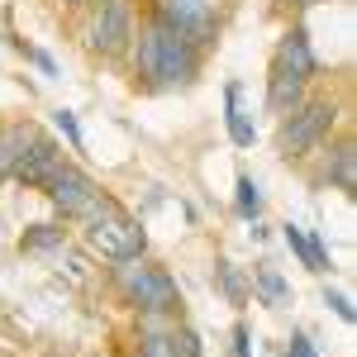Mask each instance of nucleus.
Wrapping results in <instances>:
<instances>
[{
    "label": "nucleus",
    "instance_id": "f257e3e1",
    "mask_svg": "<svg viewBox=\"0 0 357 357\" xmlns=\"http://www.w3.org/2000/svg\"><path fill=\"white\" fill-rule=\"evenodd\" d=\"M124 57H129L134 86H143V91H186L200 82V67H205V53L186 33L162 24L153 10H148V20H138V33Z\"/></svg>",
    "mask_w": 357,
    "mask_h": 357
},
{
    "label": "nucleus",
    "instance_id": "f03ea898",
    "mask_svg": "<svg viewBox=\"0 0 357 357\" xmlns=\"http://www.w3.org/2000/svg\"><path fill=\"white\" fill-rule=\"evenodd\" d=\"M110 286L124 310L134 314H158V319H181L186 296H181V281L167 262L153 257H134V262H114L110 267Z\"/></svg>",
    "mask_w": 357,
    "mask_h": 357
},
{
    "label": "nucleus",
    "instance_id": "7ed1b4c3",
    "mask_svg": "<svg viewBox=\"0 0 357 357\" xmlns=\"http://www.w3.org/2000/svg\"><path fill=\"white\" fill-rule=\"evenodd\" d=\"M338 119H343V105H338L333 96H314V91H310L305 105H296L291 114L276 119V153H281L286 162H310V158L333 138Z\"/></svg>",
    "mask_w": 357,
    "mask_h": 357
},
{
    "label": "nucleus",
    "instance_id": "20e7f679",
    "mask_svg": "<svg viewBox=\"0 0 357 357\" xmlns=\"http://www.w3.org/2000/svg\"><path fill=\"white\" fill-rule=\"evenodd\" d=\"M77 238L91 257H100V262H134V257H148V229L138 215L129 210H114L105 220H86L77 224Z\"/></svg>",
    "mask_w": 357,
    "mask_h": 357
},
{
    "label": "nucleus",
    "instance_id": "39448f33",
    "mask_svg": "<svg viewBox=\"0 0 357 357\" xmlns=\"http://www.w3.org/2000/svg\"><path fill=\"white\" fill-rule=\"evenodd\" d=\"M138 33V5L134 0H91L86 5V53L105 57V62H119V57L129 53V43H134Z\"/></svg>",
    "mask_w": 357,
    "mask_h": 357
},
{
    "label": "nucleus",
    "instance_id": "423d86ee",
    "mask_svg": "<svg viewBox=\"0 0 357 357\" xmlns=\"http://www.w3.org/2000/svg\"><path fill=\"white\" fill-rule=\"evenodd\" d=\"M153 15L172 24L176 33H186L200 53H210L220 43V29H224V15L215 0H153Z\"/></svg>",
    "mask_w": 357,
    "mask_h": 357
},
{
    "label": "nucleus",
    "instance_id": "0eeeda50",
    "mask_svg": "<svg viewBox=\"0 0 357 357\" xmlns=\"http://www.w3.org/2000/svg\"><path fill=\"white\" fill-rule=\"evenodd\" d=\"M96 191H100V181H96V176H91L82 162H72V158H67V162H62L53 176L43 181V191H38V195H43L48 205H53L57 220L77 224V220H82V210L91 205V195H96Z\"/></svg>",
    "mask_w": 357,
    "mask_h": 357
},
{
    "label": "nucleus",
    "instance_id": "6e6552de",
    "mask_svg": "<svg viewBox=\"0 0 357 357\" xmlns=\"http://www.w3.org/2000/svg\"><path fill=\"white\" fill-rule=\"evenodd\" d=\"M272 67H281V72H291V77H301V82H310V86L319 82V72H324V57L314 53L305 20H296V24L281 29V38H276V48H272Z\"/></svg>",
    "mask_w": 357,
    "mask_h": 357
},
{
    "label": "nucleus",
    "instance_id": "1a4fd4ad",
    "mask_svg": "<svg viewBox=\"0 0 357 357\" xmlns=\"http://www.w3.org/2000/svg\"><path fill=\"white\" fill-rule=\"evenodd\" d=\"M319 167H314V186L324 191H343V195H353L357 191V138L353 134H338V138H329L319 153Z\"/></svg>",
    "mask_w": 357,
    "mask_h": 357
},
{
    "label": "nucleus",
    "instance_id": "9d476101",
    "mask_svg": "<svg viewBox=\"0 0 357 357\" xmlns=\"http://www.w3.org/2000/svg\"><path fill=\"white\" fill-rule=\"evenodd\" d=\"M67 162V153H62V138H53V134H38L33 143H29V153L20 158V167H15V186L20 191H43V181L53 176L57 167Z\"/></svg>",
    "mask_w": 357,
    "mask_h": 357
},
{
    "label": "nucleus",
    "instance_id": "9b49d317",
    "mask_svg": "<svg viewBox=\"0 0 357 357\" xmlns=\"http://www.w3.org/2000/svg\"><path fill=\"white\" fill-rule=\"evenodd\" d=\"M43 134V124L38 119H29V114H15V119H0V186L15 176V167L20 158L29 153V143Z\"/></svg>",
    "mask_w": 357,
    "mask_h": 357
},
{
    "label": "nucleus",
    "instance_id": "f8f14e48",
    "mask_svg": "<svg viewBox=\"0 0 357 357\" xmlns=\"http://www.w3.org/2000/svg\"><path fill=\"white\" fill-rule=\"evenodd\" d=\"M248 286H252V301L262 305V310H291V305H296L291 281H286L281 267H272L267 257H257V262L248 267Z\"/></svg>",
    "mask_w": 357,
    "mask_h": 357
},
{
    "label": "nucleus",
    "instance_id": "ddd939ff",
    "mask_svg": "<svg viewBox=\"0 0 357 357\" xmlns=\"http://www.w3.org/2000/svg\"><path fill=\"white\" fill-rule=\"evenodd\" d=\"M305 96H310V82L281 72V67H267V86H262V105H267V114L281 119V114H291L296 105H305Z\"/></svg>",
    "mask_w": 357,
    "mask_h": 357
},
{
    "label": "nucleus",
    "instance_id": "4468645a",
    "mask_svg": "<svg viewBox=\"0 0 357 357\" xmlns=\"http://www.w3.org/2000/svg\"><path fill=\"white\" fill-rule=\"evenodd\" d=\"M62 248H72L67 220H38L20 234V252H29V257H57Z\"/></svg>",
    "mask_w": 357,
    "mask_h": 357
},
{
    "label": "nucleus",
    "instance_id": "2eb2a0df",
    "mask_svg": "<svg viewBox=\"0 0 357 357\" xmlns=\"http://www.w3.org/2000/svg\"><path fill=\"white\" fill-rule=\"evenodd\" d=\"M224 134L234 148H252L257 143V124L243 110V82H224Z\"/></svg>",
    "mask_w": 357,
    "mask_h": 357
},
{
    "label": "nucleus",
    "instance_id": "dca6fc26",
    "mask_svg": "<svg viewBox=\"0 0 357 357\" xmlns=\"http://www.w3.org/2000/svg\"><path fill=\"white\" fill-rule=\"evenodd\" d=\"M215 291L224 296V305H234V310H248L252 301V286H248V267H238L234 257H215Z\"/></svg>",
    "mask_w": 357,
    "mask_h": 357
},
{
    "label": "nucleus",
    "instance_id": "f3484780",
    "mask_svg": "<svg viewBox=\"0 0 357 357\" xmlns=\"http://www.w3.org/2000/svg\"><path fill=\"white\" fill-rule=\"evenodd\" d=\"M262 210H267L262 186H257L248 172H238V176H234V215H238L243 224H252V220H262Z\"/></svg>",
    "mask_w": 357,
    "mask_h": 357
},
{
    "label": "nucleus",
    "instance_id": "a211bd4d",
    "mask_svg": "<svg viewBox=\"0 0 357 357\" xmlns=\"http://www.w3.org/2000/svg\"><path fill=\"white\" fill-rule=\"evenodd\" d=\"M53 129H57V138H67V153H86V134H82V119H77V110L57 105V110H53Z\"/></svg>",
    "mask_w": 357,
    "mask_h": 357
},
{
    "label": "nucleus",
    "instance_id": "6ab92c4d",
    "mask_svg": "<svg viewBox=\"0 0 357 357\" xmlns=\"http://www.w3.org/2000/svg\"><path fill=\"white\" fill-rule=\"evenodd\" d=\"M281 243L291 248V257H296L305 272H310V243H305V229H301V224H291V220L281 224Z\"/></svg>",
    "mask_w": 357,
    "mask_h": 357
},
{
    "label": "nucleus",
    "instance_id": "aec40b11",
    "mask_svg": "<svg viewBox=\"0 0 357 357\" xmlns=\"http://www.w3.org/2000/svg\"><path fill=\"white\" fill-rule=\"evenodd\" d=\"M324 310H333V319H343V324H353V319H357L348 291H338V286H324Z\"/></svg>",
    "mask_w": 357,
    "mask_h": 357
},
{
    "label": "nucleus",
    "instance_id": "412c9836",
    "mask_svg": "<svg viewBox=\"0 0 357 357\" xmlns=\"http://www.w3.org/2000/svg\"><path fill=\"white\" fill-rule=\"evenodd\" d=\"M281 357H319V348H314V338H310V329H291V338H286V348H281Z\"/></svg>",
    "mask_w": 357,
    "mask_h": 357
},
{
    "label": "nucleus",
    "instance_id": "4be33fe9",
    "mask_svg": "<svg viewBox=\"0 0 357 357\" xmlns=\"http://www.w3.org/2000/svg\"><path fill=\"white\" fill-rule=\"evenodd\" d=\"M229 357H252V329H248L243 319H238L234 333H229Z\"/></svg>",
    "mask_w": 357,
    "mask_h": 357
},
{
    "label": "nucleus",
    "instance_id": "5701e85b",
    "mask_svg": "<svg viewBox=\"0 0 357 357\" xmlns=\"http://www.w3.org/2000/svg\"><path fill=\"white\" fill-rule=\"evenodd\" d=\"M24 62H33V67H38L43 77H62V67H57V57H53V53H43V48H29V57H24Z\"/></svg>",
    "mask_w": 357,
    "mask_h": 357
},
{
    "label": "nucleus",
    "instance_id": "b1692460",
    "mask_svg": "<svg viewBox=\"0 0 357 357\" xmlns=\"http://www.w3.org/2000/svg\"><path fill=\"white\" fill-rule=\"evenodd\" d=\"M248 238H252V243H267V238H272V229H267L262 220H252V224H248Z\"/></svg>",
    "mask_w": 357,
    "mask_h": 357
},
{
    "label": "nucleus",
    "instance_id": "393cba45",
    "mask_svg": "<svg viewBox=\"0 0 357 357\" xmlns=\"http://www.w3.org/2000/svg\"><path fill=\"white\" fill-rule=\"evenodd\" d=\"M276 5H281V10H291V5H296V10H305V5H314V0H276Z\"/></svg>",
    "mask_w": 357,
    "mask_h": 357
},
{
    "label": "nucleus",
    "instance_id": "a878e982",
    "mask_svg": "<svg viewBox=\"0 0 357 357\" xmlns=\"http://www.w3.org/2000/svg\"><path fill=\"white\" fill-rule=\"evenodd\" d=\"M57 5H67V10H86V0H57Z\"/></svg>",
    "mask_w": 357,
    "mask_h": 357
},
{
    "label": "nucleus",
    "instance_id": "bb28decb",
    "mask_svg": "<svg viewBox=\"0 0 357 357\" xmlns=\"http://www.w3.org/2000/svg\"><path fill=\"white\" fill-rule=\"evenodd\" d=\"M86 5H91V0H86Z\"/></svg>",
    "mask_w": 357,
    "mask_h": 357
}]
</instances>
